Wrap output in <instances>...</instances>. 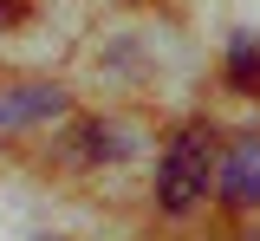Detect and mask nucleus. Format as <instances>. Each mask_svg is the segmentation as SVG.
Instances as JSON below:
<instances>
[{
    "instance_id": "1",
    "label": "nucleus",
    "mask_w": 260,
    "mask_h": 241,
    "mask_svg": "<svg viewBox=\"0 0 260 241\" xmlns=\"http://www.w3.org/2000/svg\"><path fill=\"white\" fill-rule=\"evenodd\" d=\"M215 157H221V137H215V124H182L169 150H162V170H156V202L169 215H189L208 189H215Z\"/></svg>"
},
{
    "instance_id": "2",
    "label": "nucleus",
    "mask_w": 260,
    "mask_h": 241,
    "mask_svg": "<svg viewBox=\"0 0 260 241\" xmlns=\"http://www.w3.org/2000/svg\"><path fill=\"white\" fill-rule=\"evenodd\" d=\"M215 196L228 208H260V131H241L228 157H215Z\"/></svg>"
},
{
    "instance_id": "3",
    "label": "nucleus",
    "mask_w": 260,
    "mask_h": 241,
    "mask_svg": "<svg viewBox=\"0 0 260 241\" xmlns=\"http://www.w3.org/2000/svg\"><path fill=\"white\" fill-rule=\"evenodd\" d=\"M59 111H65L59 85H13V92H0V137L7 131H26V124H46Z\"/></svg>"
},
{
    "instance_id": "4",
    "label": "nucleus",
    "mask_w": 260,
    "mask_h": 241,
    "mask_svg": "<svg viewBox=\"0 0 260 241\" xmlns=\"http://www.w3.org/2000/svg\"><path fill=\"white\" fill-rule=\"evenodd\" d=\"M228 85L234 92H260V33H241L228 46Z\"/></svg>"
},
{
    "instance_id": "5",
    "label": "nucleus",
    "mask_w": 260,
    "mask_h": 241,
    "mask_svg": "<svg viewBox=\"0 0 260 241\" xmlns=\"http://www.w3.org/2000/svg\"><path fill=\"white\" fill-rule=\"evenodd\" d=\"M20 20H26V0H0V33L20 26Z\"/></svg>"
}]
</instances>
